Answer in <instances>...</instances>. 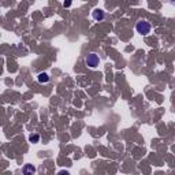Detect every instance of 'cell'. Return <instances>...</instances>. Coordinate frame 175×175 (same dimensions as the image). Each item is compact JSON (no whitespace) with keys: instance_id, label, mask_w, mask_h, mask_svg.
<instances>
[{"instance_id":"6da1fadb","label":"cell","mask_w":175,"mask_h":175,"mask_svg":"<svg viewBox=\"0 0 175 175\" xmlns=\"http://www.w3.org/2000/svg\"><path fill=\"white\" fill-rule=\"evenodd\" d=\"M135 30H137L140 34L142 36H147L151 33V24L147 21H140L137 22V25H135Z\"/></svg>"},{"instance_id":"7a4b0ae2","label":"cell","mask_w":175,"mask_h":175,"mask_svg":"<svg viewBox=\"0 0 175 175\" xmlns=\"http://www.w3.org/2000/svg\"><path fill=\"white\" fill-rule=\"evenodd\" d=\"M85 63L90 68H96L98 66V63H100V59H98V56L96 54H89L86 58H85Z\"/></svg>"},{"instance_id":"3957f363","label":"cell","mask_w":175,"mask_h":175,"mask_svg":"<svg viewBox=\"0 0 175 175\" xmlns=\"http://www.w3.org/2000/svg\"><path fill=\"white\" fill-rule=\"evenodd\" d=\"M92 16H93V19L94 21H103L104 19V16H105V14H104V11L103 10H100V8H96L93 12H92Z\"/></svg>"},{"instance_id":"277c9868","label":"cell","mask_w":175,"mask_h":175,"mask_svg":"<svg viewBox=\"0 0 175 175\" xmlns=\"http://www.w3.org/2000/svg\"><path fill=\"white\" fill-rule=\"evenodd\" d=\"M37 80H38L40 84H47V82L49 81V77H48L47 72H40V74H38V77H37Z\"/></svg>"},{"instance_id":"5b68a950","label":"cell","mask_w":175,"mask_h":175,"mask_svg":"<svg viewBox=\"0 0 175 175\" xmlns=\"http://www.w3.org/2000/svg\"><path fill=\"white\" fill-rule=\"evenodd\" d=\"M22 171H24V174H34L36 173V168L33 167V164H26V166L22 168Z\"/></svg>"},{"instance_id":"8992f818","label":"cell","mask_w":175,"mask_h":175,"mask_svg":"<svg viewBox=\"0 0 175 175\" xmlns=\"http://www.w3.org/2000/svg\"><path fill=\"white\" fill-rule=\"evenodd\" d=\"M29 141L33 144H37V142H40V135L38 134H32L30 137H29Z\"/></svg>"},{"instance_id":"52a82bcc","label":"cell","mask_w":175,"mask_h":175,"mask_svg":"<svg viewBox=\"0 0 175 175\" xmlns=\"http://www.w3.org/2000/svg\"><path fill=\"white\" fill-rule=\"evenodd\" d=\"M63 6H64V7H70V6H71V0H64Z\"/></svg>"},{"instance_id":"ba28073f","label":"cell","mask_w":175,"mask_h":175,"mask_svg":"<svg viewBox=\"0 0 175 175\" xmlns=\"http://www.w3.org/2000/svg\"><path fill=\"white\" fill-rule=\"evenodd\" d=\"M170 3H171L173 6H175V0H170Z\"/></svg>"}]
</instances>
